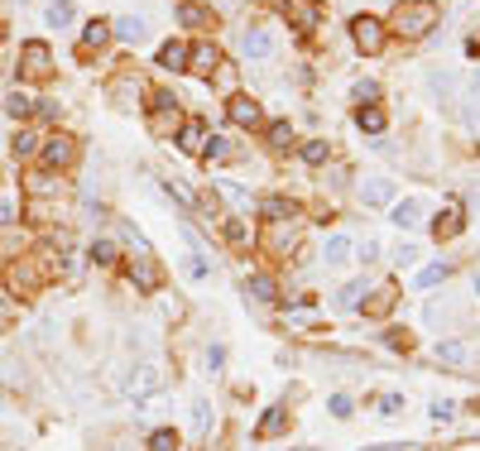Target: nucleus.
Masks as SVG:
<instances>
[{"label":"nucleus","mask_w":480,"mask_h":451,"mask_svg":"<svg viewBox=\"0 0 480 451\" xmlns=\"http://www.w3.org/2000/svg\"><path fill=\"white\" fill-rule=\"evenodd\" d=\"M10 312H15V307H10V298H5V293H0V322L10 317Z\"/></svg>","instance_id":"52"},{"label":"nucleus","mask_w":480,"mask_h":451,"mask_svg":"<svg viewBox=\"0 0 480 451\" xmlns=\"http://www.w3.org/2000/svg\"><path fill=\"white\" fill-rule=\"evenodd\" d=\"M72 15H77V10H72L68 0H53V5H49V25H72Z\"/></svg>","instance_id":"33"},{"label":"nucleus","mask_w":480,"mask_h":451,"mask_svg":"<svg viewBox=\"0 0 480 451\" xmlns=\"http://www.w3.org/2000/svg\"><path fill=\"white\" fill-rule=\"evenodd\" d=\"M245 298H255V303H274V298H279V284H274L269 274H255V279H245Z\"/></svg>","instance_id":"15"},{"label":"nucleus","mask_w":480,"mask_h":451,"mask_svg":"<svg viewBox=\"0 0 480 451\" xmlns=\"http://www.w3.org/2000/svg\"><path fill=\"white\" fill-rule=\"evenodd\" d=\"M437 360H442V365H466V360H471V345L461 341V336H452V341H437Z\"/></svg>","instance_id":"14"},{"label":"nucleus","mask_w":480,"mask_h":451,"mask_svg":"<svg viewBox=\"0 0 480 451\" xmlns=\"http://www.w3.org/2000/svg\"><path fill=\"white\" fill-rule=\"evenodd\" d=\"M471 96H476V101H480V72H476V77H471Z\"/></svg>","instance_id":"53"},{"label":"nucleus","mask_w":480,"mask_h":451,"mask_svg":"<svg viewBox=\"0 0 480 451\" xmlns=\"http://www.w3.org/2000/svg\"><path fill=\"white\" fill-rule=\"evenodd\" d=\"M226 115H231V125H240V130H255V125L265 120V115H260V101H255V96H231Z\"/></svg>","instance_id":"5"},{"label":"nucleus","mask_w":480,"mask_h":451,"mask_svg":"<svg viewBox=\"0 0 480 451\" xmlns=\"http://www.w3.org/2000/svg\"><path fill=\"white\" fill-rule=\"evenodd\" d=\"M216 68H221V53H216V44H197V49H187V72H202V77H212Z\"/></svg>","instance_id":"8"},{"label":"nucleus","mask_w":480,"mask_h":451,"mask_svg":"<svg viewBox=\"0 0 480 451\" xmlns=\"http://www.w3.org/2000/svg\"><path fill=\"white\" fill-rule=\"evenodd\" d=\"M163 389V370L154 365V360H144V365H134L130 379H125V394L130 398H154Z\"/></svg>","instance_id":"2"},{"label":"nucleus","mask_w":480,"mask_h":451,"mask_svg":"<svg viewBox=\"0 0 480 451\" xmlns=\"http://www.w3.org/2000/svg\"><path fill=\"white\" fill-rule=\"evenodd\" d=\"M279 432H284V408H269L260 418V437H279Z\"/></svg>","instance_id":"30"},{"label":"nucleus","mask_w":480,"mask_h":451,"mask_svg":"<svg viewBox=\"0 0 480 451\" xmlns=\"http://www.w3.org/2000/svg\"><path fill=\"white\" fill-rule=\"evenodd\" d=\"M432 236H437V240H452V236H461V207H456V202H447L442 212L432 216Z\"/></svg>","instance_id":"12"},{"label":"nucleus","mask_w":480,"mask_h":451,"mask_svg":"<svg viewBox=\"0 0 480 451\" xmlns=\"http://www.w3.org/2000/svg\"><path fill=\"white\" fill-rule=\"evenodd\" d=\"M350 34H355V49H360V53H379V49H384V25H379L374 15H355V20H350Z\"/></svg>","instance_id":"3"},{"label":"nucleus","mask_w":480,"mask_h":451,"mask_svg":"<svg viewBox=\"0 0 480 451\" xmlns=\"http://www.w3.org/2000/svg\"><path fill=\"white\" fill-rule=\"evenodd\" d=\"M110 34H120L125 44H139V39H144V20H139V15H120V20L110 25Z\"/></svg>","instance_id":"20"},{"label":"nucleus","mask_w":480,"mask_h":451,"mask_svg":"<svg viewBox=\"0 0 480 451\" xmlns=\"http://www.w3.org/2000/svg\"><path fill=\"white\" fill-rule=\"evenodd\" d=\"M360 202H365V207L394 202V183H389V178H365V183H360Z\"/></svg>","instance_id":"13"},{"label":"nucleus","mask_w":480,"mask_h":451,"mask_svg":"<svg viewBox=\"0 0 480 451\" xmlns=\"http://www.w3.org/2000/svg\"><path fill=\"white\" fill-rule=\"evenodd\" d=\"M0 44H5V25H0Z\"/></svg>","instance_id":"54"},{"label":"nucleus","mask_w":480,"mask_h":451,"mask_svg":"<svg viewBox=\"0 0 480 451\" xmlns=\"http://www.w3.org/2000/svg\"><path fill=\"white\" fill-rule=\"evenodd\" d=\"M284 10H289V20H293L303 34H308V29H317V20H322L317 0H284Z\"/></svg>","instance_id":"10"},{"label":"nucleus","mask_w":480,"mask_h":451,"mask_svg":"<svg viewBox=\"0 0 480 451\" xmlns=\"http://www.w3.org/2000/svg\"><path fill=\"white\" fill-rule=\"evenodd\" d=\"M178 144H183L187 154H202V144H207V130H202V120H187L183 130H178Z\"/></svg>","instance_id":"17"},{"label":"nucleus","mask_w":480,"mask_h":451,"mask_svg":"<svg viewBox=\"0 0 480 451\" xmlns=\"http://www.w3.org/2000/svg\"><path fill=\"white\" fill-rule=\"evenodd\" d=\"M269 144H274V149H289V144H293V125H289V120H274V125H269Z\"/></svg>","instance_id":"27"},{"label":"nucleus","mask_w":480,"mask_h":451,"mask_svg":"<svg viewBox=\"0 0 480 451\" xmlns=\"http://www.w3.org/2000/svg\"><path fill=\"white\" fill-rule=\"evenodd\" d=\"M289 317H293L298 326H303V322H312V317H317V312H312V307H293V312H289Z\"/></svg>","instance_id":"51"},{"label":"nucleus","mask_w":480,"mask_h":451,"mask_svg":"<svg viewBox=\"0 0 480 451\" xmlns=\"http://www.w3.org/2000/svg\"><path fill=\"white\" fill-rule=\"evenodd\" d=\"M130 274H134V284H139V288H144V293H149V288H154V284H159V265H154L149 255H139V260H134V265H130Z\"/></svg>","instance_id":"16"},{"label":"nucleus","mask_w":480,"mask_h":451,"mask_svg":"<svg viewBox=\"0 0 480 451\" xmlns=\"http://www.w3.org/2000/svg\"><path fill=\"white\" fill-rule=\"evenodd\" d=\"M327 154H331V144H327V139H308V144H303V163H312V168H322Z\"/></svg>","instance_id":"25"},{"label":"nucleus","mask_w":480,"mask_h":451,"mask_svg":"<svg viewBox=\"0 0 480 451\" xmlns=\"http://www.w3.org/2000/svg\"><path fill=\"white\" fill-rule=\"evenodd\" d=\"M427 29H437V5H432V0H408V5L394 10V34L423 39Z\"/></svg>","instance_id":"1"},{"label":"nucleus","mask_w":480,"mask_h":451,"mask_svg":"<svg viewBox=\"0 0 480 451\" xmlns=\"http://www.w3.org/2000/svg\"><path fill=\"white\" fill-rule=\"evenodd\" d=\"M360 293H365V279H355V284H346V288L336 293V303H341V307H355V303H360Z\"/></svg>","instance_id":"36"},{"label":"nucleus","mask_w":480,"mask_h":451,"mask_svg":"<svg viewBox=\"0 0 480 451\" xmlns=\"http://www.w3.org/2000/svg\"><path fill=\"white\" fill-rule=\"evenodd\" d=\"M260 212H265L269 221H293L298 207L289 202V197H265V202H260Z\"/></svg>","instance_id":"19"},{"label":"nucleus","mask_w":480,"mask_h":451,"mask_svg":"<svg viewBox=\"0 0 480 451\" xmlns=\"http://www.w3.org/2000/svg\"><path fill=\"white\" fill-rule=\"evenodd\" d=\"M427 413H432L437 423H452V418H456V403H452V398H432V408H427Z\"/></svg>","instance_id":"37"},{"label":"nucleus","mask_w":480,"mask_h":451,"mask_svg":"<svg viewBox=\"0 0 480 451\" xmlns=\"http://www.w3.org/2000/svg\"><path fill=\"white\" fill-rule=\"evenodd\" d=\"M91 260H96V265H115V245H110V240H96V245H91Z\"/></svg>","instance_id":"39"},{"label":"nucleus","mask_w":480,"mask_h":451,"mask_svg":"<svg viewBox=\"0 0 480 451\" xmlns=\"http://www.w3.org/2000/svg\"><path fill=\"white\" fill-rule=\"evenodd\" d=\"M159 68L183 72V68H187V44H163V49H159Z\"/></svg>","instance_id":"21"},{"label":"nucleus","mask_w":480,"mask_h":451,"mask_svg":"<svg viewBox=\"0 0 480 451\" xmlns=\"http://www.w3.org/2000/svg\"><path fill=\"white\" fill-rule=\"evenodd\" d=\"M10 154H15V159H29V154H34V134L20 130L15 139H10Z\"/></svg>","instance_id":"34"},{"label":"nucleus","mask_w":480,"mask_h":451,"mask_svg":"<svg viewBox=\"0 0 480 451\" xmlns=\"http://www.w3.org/2000/svg\"><path fill=\"white\" fill-rule=\"evenodd\" d=\"M192 432H197V437H207V432H212V403H207V398H197V403H192Z\"/></svg>","instance_id":"23"},{"label":"nucleus","mask_w":480,"mask_h":451,"mask_svg":"<svg viewBox=\"0 0 480 451\" xmlns=\"http://www.w3.org/2000/svg\"><path fill=\"white\" fill-rule=\"evenodd\" d=\"M355 96H360V101H374V96H379V87H374V82H355Z\"/></svg>","instance_id":"46"},{"label":"nucleus","mask_w":480,"mask_h":451,"mask_svg":"<svg viewBox=\"0 0 480 451\" xmlns=\"http://www.w3.org/2000/svg\"><path fill=\"white\" fill-rule=\"evenodd\" d=\"M110 96L120 101V110H134V101H139V82H134V77H120L115 87H110Z\"/></svg>","instance_id":"22"},{"label":"nucleus","mask_w":480,"mask_h":451,"mask_svg":"<svg viewBox=\"0 0 480 451\" xmlns=\"http://www.w3.org/2000/svg\"><path fill=\"white\" fill-rule=\"evenodd\" d=\"M163 187H168V192H173V197H178L183 207H197V197L187 192V183H183V178H168V183H163Z\"/></svg>","instance_id":"38"},{"label":"nucleus","mask_w":480,"mask_h":451,"mask_svg":"<svg viewBox=\"0 0 480 451\" xmlns=\"http://www.w3.org/2000/svg\"><path fill=\"white\" fill-rule=\"evenodd\" d=\"M355 125H360V130H370V134H379V130H384V110H365V106H360V115H355Z\"/></svg>","instance_id":"29"},{"label":"nucleus","mask_w":480,"mask_h":451,"mask_svg":"<svg viewBox=\"0 0 480 451\" xmlns=\"http://www.w3.org/2000/svg\"><path fill=\"white\" fill-rule=\"evenodd\" d=\"M10 216H15V202H10V197H0V226H10Z\"/></svg>","instance_id":"50"},{"label":"nucleus","mask_w":480,"mask_h":451,"mask_svg":"<svg viewBox=\"0 0 480 451\" xmlns=\"http://www.w3.org/2000/svg\"><path fill=\"white\" fill-rule=\"evenodd\" d=\"M476 293H480V274H476Z\"/></svg>","instance_id":"55"},{"label":"nucleus","mask_w":480,"mask_h":451,"mask_svg":"<svg viewBox=\"0 0 480 451\" xmlns=\"http://www.w3.org/2000/svg\"><path fill=\"white\" fill-rule=\"evenodd\" d=\"M149 451H178V432H173V427H159V432L149 437Z\"/></svg>","instance_id":"31"},{"label":"nucleus","mask_w":480,"mask_h":451,"mask_svg":"<svg viewBox=\"0 0 480 451\" xmlns=\"http://www.w3.org/2000/svg\"><path fill=\"white\" fill-rule=\"evenodd\" d=\"M226 240H231V245H245V226H240V221H226Z\"/></svg>","instance_id":"45"},{"label":"nucleus","mask_w":480,"mask_h":451,"mask_svg":"<svg viewBox=\"0 0 480 451\" xmlns=\"http://www.w3.org/2000/svg\"><path fill=\"white\" fill-rule=\"evenodd\" d=\"M49 68H53V53H49V44H25V77L29 82H39V77H49Z\"/></svg>","instance_id":"6"},{"label":"nucleus","mask_w":480,"mask_h":451,"mask_svg":"<svg viewBox=\"0 0 480 451\" xmlns=\"http://www.w3.org/2000/svg\"><path fill=\"white\" fill-rule=\"evenodd\" d=\"M240 49H245V58H274V34L269 29H245V39H240Z\"/></svg>","instance_id":"11"},{"label":"nucleus","mask_w":480,"mask_h":451,"mask_svg":"<svg viewBox=\"0 0 480 451\" xmlns=\"http://www.w3.org/2000/svg\"><path fill=\"white\" fill-rule=\"evenodd\" d=\"M221 192L236 202V207H250V197H245V187H236V183H221Z\"/></svg>","instance_id":"43"},{"label":"nucleus","mask_w":480,"mask_h":451,"mask_svg":"<svg viewBox=\"0 0 480 451\" xmlns=\"http://www.w3.org/2000/svg\"><path fill=\"white\" fill-rule=\"evenodd\" d=\"M447 274H452V269H447V265H427L423 274H418V288H432V284H442Z\"/></svg>","instance_id":"35"},{"label":"nucleus","mask_w":480,"mask_h":451,"mask_svg":"<svg viewBox=\"0 0 480 451\" xmlns=\"http://www.w3.org/2000/svg\"><path fill=\"white\" fill-rule=\"evenodd\" d=\"M34 106H39V101H34L29 91H10V96H5V115H15V120H29Z\"/></svg>","instance_id":"18"},{"label":"nucleus","mask_w":480,"mask_h":451,"mask_svg":"<svg viewBox=\"0 0 480 451\" xmlns=\"http://www.w3.org/2000/svg\"><path fill=\"white\" fill-rule=\"evenodd\" d=\"M350 250H355V245H350L346 236H331V240H327V265H346Z\"/></svg>","instance_id":"24"},{"label":"nucleus","mask_w":480,"mask_h":451,"mask_svg":"<svg viewBox=\"0 0 480 451\" xmlns=\"http://www.w3.org/2000/svg\"><path fill=\"white\" fill-rule=\"evenodd\" d=\"M423 216H427V207L418 202V197L394 202V226H399V231H418V226H423Z\"/></svg>","instance_id":"9"},{"label":"nucleus","mask_w":480,"mask_h":451,"mask_svg":"<svg viewBox=\"0 0 480 451\" xmlns=\"http://www.w3.org/2000/svg\"><path fill=\"white\" fill-rule=\"evenodd\" d=\"M331 413H336V418H350V398L336 394V398H331Z\"/></svg>","instance_id":"47"},{"label":"nucleus","mask_w":480,"mask_h":451,"mask_svg":"<svg viewBox=\"0 0 480 451\" xmlns=\"http://www.w3.org/2000/svg\"><path fill=\"white\" fill-rule=\"evenodd\" d=\"M183 274H187V279H202V274H207L202 255H187V260H183Z\"/></svg>","instance_id":"42"},{"label":"nucleus","mask_w":480,"mask_h":451,"mask_svg":"<svg viewBox=\"0 0 480 451\" xmlns=\"http://www.w3.org/2000/svg\"><path fill=\"white\" fill-rule=\"evenodd\" d=\"M82 39H87L91 49H101V44H106V39H110V25H106V20H91V25L82 29Z\"/></svg>","instance_id":"28"},{"label":"nucleus","mask_w":480,"mask_h":451,"mask_svg":"<svg viewBox=\"0 0 480 451\" xmlns=\"http://www.w3.org/2000/svg\"><path fill=\"white\" fill-rule=\"evenodd\" d=\"M149 130H154V134L178 130V101H173L168 91H159V96H154V115H149Z\"/></svg>","instance_id":"4"},{"label":"nucleus","mask_w":480,"mask_h":451,"mask_svg":"<svg viewBox=\"0 0 480 451\" xmlns=\"http://www.w3.org/2000/svg\"><path fill=\"white\" fill-rule=\"evenodd\" d=\"M394 260H399V265L408 269L413 260H418V245H399V250H394Z\"/></svg>","instance_id":"44"},{"label":"nucleus","mask_w":480,"mask_h":451,"mask_svg":"<svg viewBox=\"0 0 480 451\" xmlns=\"http://www.w3.org/2000/svg\"><path fill=\"white\" fill-rule=\"evenodd\" d=\"M202 154H207V159H231V139H226V134H212V139L202 144Z\"/></svg>","instance_id":"32"},{"label":"nucleus","mask_w":480,"mask_h":451,"mask_svg":"<svg viewBox=\"0 0 480 451\" xmlns=\"http://www.w3.org/2000/svg\"><path fill=\"white\" fill-rule=\"evenodd\" d=\"M0 374H5V384H25V365H15V360H5Z\"/></svg>","instance_id":"40"},{"label":"nucleus","mask_w":480,"mask_h":451,"mask_svg":"<svg viewBox=\"0 0 480 451\" xmlns=\"http://www.w3.org/2000/svg\"><path fill=\"white\" fill-rule=\"evenodd\" d=\"M399 408H403L399 394H384V398H379V413H384V418H399Z\"/></svg>","instance_id":"41"},{"label":"nucleus","mask_w":480,"mask_h":451,"mask_svg":"<svg viewBox=\"0 0 480 451\" xmlns=\"http://www.w3.org/2000/svg\"><path fill=\"white\" fill-rule=\"evenodd\" d=\"M178 20H183L187 29H202V25H207V20H212V15H207L202 5H187V0H183V5H178Z\"/></svg>","instance_id":"26"},{"label":"nucleus","mask_w":480,"mask_h":451,"mask_svg":"<svg viewBox=\"0 0 480 451\" xmlns=\"http://www.w3.org/2000/svg\"><path fill=\"white\" fill-rule=\"evenodd\" d=\"M389 303H394V293L384 288V293H379V298H374V303H370V312H389Z\"/></svg>","instance_id":"48"},{"label":"nucleus","mask_w":480,"mask_h":451,"mask_svg":"<svg viewBox=\"0 0 480 451\" xmlns=\"http://www.w3.org/2000/svg\"><path fill=\"white\" fill-rule=\"evenodd\" d=\"M72 159H77V139H68V134H53V139L44 144V163H49V168H68Z\"/></svg>","instance_id":"7"},{"label":"nucleus","mask_w":480,"mask_h":451,"mask_svg":"<svg viewBox=\"0 0 480 451\" xmlns=\"http://www.w3.org/2000/svg\"><path fill=\"white\" fill-rule=\"evenodd\" d=\"M207 365H212V370H221V365H226V350H221V345H212V350H207Z\"/></svg>","instance_id":"49"}]
</instances>
